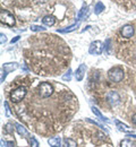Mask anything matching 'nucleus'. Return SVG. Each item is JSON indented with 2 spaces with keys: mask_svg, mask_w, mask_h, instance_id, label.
<instances>
[{
  "mask_svg": "<svg viewBox=\"0 0 136 147\" xmlns=\"http://www.w3.org/2000/svg\"><path fill=\"white\" fill-rule=\"evenodd\" d=\"M108 77L111 82L114 83H119L124 78V70L119 67H114L108 71Z\"/></svg>",
  "mask_w": 136,
  "mask_h": 147,
  "instance_id": "nucleus-1",
  "label": "nucleus"
},
{
  "mask_svg": "<svg viewBox=\"0 0 136 147\" xmlns=\"http://www.w3.org/2000/svg\"><path fill=\"white\" fill-rule=\"evenodd\" d=\"M26 93H27L26 87L20 86V87H17L16 90H14L13 92L10 93V98H12V101L14 103H18L20 101H23V98L26 96Z\"/></svg>",
  "mask_w": 136,
  "mask_h": 147,
  "instance_id": "nucleus-2",
  "label": "nucleus"
},
{
  "mask_svg": "<svg viewBox=\"0 0 136 147\" xmlns=\"http://www.w3.org/2000/svg\"><path fill=\"white\" fill-rule=\"evenodd\" d=\"M0 22L9 27H14L16 20H15V17L14 15H12L8 10H1L0 11Z\"/></svg>",
  "mask_w": 136,
  "mask_h": 147,
  "instance_id": "nucleus-3",
  "label": "nucleus"
},
{
  "mask_svg": "<svg viewBox=\"0 0 136 147\" xmlns=\"http://www.w3.org/2000/svg\"><path fill=\"white\" fill-rule=\"evenodd\" d=\"M53 93V87L49 83H42L39 86V94L42 98H48L52 95Z\"/></svg>",
  "mask_w": 136,
  "mask_h": 147,
  "instance_id": "nucleus-4",
  "label": "nucleus"
},
{
  "mask_svg": "<svg viewBox=\"0 0 136 147\" xmlns=\"http://www.w3.org/2000/svg\"><path fill=\"white\" fill-rule=\"evenodd\" d=\"M103 43L101 41H94L91 43L90 45V49H89V52L91 55H100L102 53L103 51Z\"/></svg>",
  "mask_w": 136,
  "mask_h": 147,
  "instance_id": "nucleus-5",
  "label": "nucleus"
},
{
  "mask_svg": "<svg viewBox=\"0 0 136 147\" xmlns=\"http://www.w3.org/2000/svg\"><path fill=\"white\" fill-rule=\"evenodd\" d=\"M134 27L132 26V25H125V26H122V28H121V35L124 37H126V38H129V37H132L134 35Z\"/></svg>",
  "mask_w": 136,
  "mask_h": 147,
  "instance_id": "nucleus-6",
  "label": "nucleus"
},
{
  "mask_svg": "<svg viewBox=\"0 0 136 147\" xmlns=\"http://www.w3.org/2000/svg\"><path fill=\"white\" fill-rule=\"evenodd\" d=\"M107 100L109 101V103L111 105H116L120 101V96L117 92H109L107 95Z\"/></svg>",
  "mask_w": 136,
  "mask_h": 147,
  "instance_id": "nucleus-7",
  "label": "nucleus"
},
{
  "mask_svg": "<svg viewBox=\"0 0 136 147\" xmlns=\"http://www.w3.org/2000/svg\"><path fill=\"white\" fill-rule=\"evenodd\" d=\"M85 71H86V66H85L84 63L79 65V67H78L77 70H76V73H75V77H76V79H77L78 82H81V80L84 78Z\"/></svg>",
  "mask_w": 136,
  "mask_h": 147,
  "instance_id": "nucleus-8",
  "label": "nucleus"
},
{
  "mask_svg": "<svg viewBox=\"0 0 136 147\" xmlns=\"http://www.w3.org/2000/svg\"><path fill=\"white\" fill-rule=\"evenodd\" d=\"M18 68V63H16V62H10V63H5L3 66H2V70L5 71V73H10V71H14V70H16Z\"/></svg>",
  "mask_w": 136,
  "mask_h": 147,
  "instance_id": "nucleus-9",
  "label": "nucleus"
},
{
  "mask_svg": "<svg viewBox=\"0 0 136 147\" xmlns=\"http://www.w3.org/2000/svg\"><path fill=\"white\" fill-rule=\"evenodd\" d=\"M115 123H116L117 128L119 131H122V132H125V134H133V130L129 128L128 126H126L125 123H121V122H119V121H115Z\"/></svg>",
  "mask_w": 136,
  "mask_h": 147,
  "instance_id": "nucleus-10",
  "label": "nucleus"
},
{
  "mask_svg": "<svg viewBox=\"0 0 136 147\" xmlns=\"http://www.w3.org/2000/svg\"><path fill=\"white\" fill-rule=\"evenodd\" d=\"M48 144L51 147H61V139L59 137H53L48 139Z\"/></svg>",
  "mask_w": 136,
  "mask_h": 147,
  "instance_id": "nucleus-11",
  "label": "nucleus"
},
{
  "mask_svg": "<svg viewBox=\"0 0 136 147\" xmlns=\"http://www.w3.org/2000/svg\"><path fill=\"white\" fill-rule=\"evenodd\" d=\"M42 22H43V24H44V25H47V26H53V25H55V23H56V19H55L53 16L48 15V16H44V17H43Z\"/></svg>",
  "mask_w": 136,
  "mask_h": 147,
  "instance_id": "nucleus-12",
  "label": "nucleus"
},
{
  "mask_svg": "<svg viewBox=\"0 0 136 147\" xmlns=\"http://www.w3.org/2000/svg\"><path fill=\"white\" fill-rule=\"evenodd\" d=\"M15 127H16V131L20 134V136H23V137H25V138L28 137V131L24 128L22 125H20V123H15Z\"/></svg>",
  "mask_w": 136,
  "mask_h": 147,
  "instance_id": "nucleus-13",
  "label": "nucleus"
},
{
  "mask_svg": "<svg viewBox=\"0 0 136 147\" xmlns=\"http://www.w3.org/2000/svg\"><path fill=\"white\" fill-rule=\"evenodd\" d=\"M92 112H93V113H94V114L97 115V117L99 118V119H100V120H101V121H106V122H109V120H108V119H107L106 117H103V115H102V113H101L100 111L97 110V108L92 107Z\"/></svg>",
  "mask_w": 136,
  "mask_h": 147,
  "instance_id": "nucleus-14",
  "label": "nucleus"
},
{
  "mask_svg": "<svg viewBox=\"0 0 136 147\" xmlns=\"http://www.w3.org/2000/svg\"><path fill=\"white\" fill-rule=\"evenodd\" d=\"M104 10V5L101 2V1H99V2H97V5H95V7H94V13L97 14V15H99V14H101L102 11Z\"/></svg>",
  "mask_w": 136,
  "mask_h": 147,
  "instance_id": "nucleus-15",
  "label": "nucleus"
},
{
  "mask_svg": "<svg viewBox=\"0 0 136 147\" xmlns=\"http://www.w3.org/2000/svg\"><path fill=\"white\" fill-rule=\"evenodd\" d=\"M120 147H135V143L129 139H124L120 143Z\"/></svg>",
  "mask_w": 136,
  "mask_h": 147,
  "instance_id": "nucleus-16",
  "label": "nucleus"
},
{
  "mask_svg": "<svg viewBox=\"0 0 136 147\" xmlns=\"http://www.w3.org/2000/svg\"><path fill=\"white\" fill-rule=\"evenodd\" d=\"M76 27H78V23L77 24H75V25H73V26H70V27L65 28V30H58V32L59 33H68V32H73Z\"/></svg>",
  "mask_w": 136,
  "mask_h": 147,
  "instance_id": "nucleus-17",
  "label": "nucleus"
},
{
  "mask_svg": "<svg viewBox=\"0 0 136 147\" xmlns=\"http://www.w3.org/2000/svg\"><path fill=\"white\" fill-rule=\"evenodd\" d=\"M5 131H6L7 134H13V132H14V126H13L12 123H7V125L5 126Z\"/></svg>",
  "mask_w": 136,
  "mask_h": 147,
  "instance_id": "nucleus-18",
  "label": "nucleus"
},
{
  "mask_svg": "<svg viewBox=\"0 0 136 147\" xmlns=\"http://www.w3.org/2000/svg\"><path fill=\"white\" fill-rule=\"evenodd\" d=\"M62 79H64V80H66V82H67V80L69 82V80L72 79V69H70V68L68 69V71H67V73L62 76Z\"/></svg>",
  "mask_w": 136,
  "mask_h": 147,
  "instance_id": "nucleus-19",
  "label": "nucleus"
},
{
  "mask_svg": "<svg viewBox=\"0 0 136 147\" xmlns=\"http://www.w3.org/2000/svg\"><path fill=\"white\" fill-rule=\"evenodd\" d=\"M45 28L43 26H38V25H32L31 26V31L33 32H40V31H44Z\"/></svg>",
  "mask_w": 136,
  "mask_h": 147,
  "instance_id": "nucleus-20",
  "label": "nucleus"
},
{
  "mask_svg": "<svg viewBox=\"0 0 136 147\" xmlns=\"http://www.w3.org/2000/svg\"><path fill=\"white\" fill-rule=\"evenodd\" d=\"M110 44H111V41L108 38L107 41H106V44H104V50H106V52L109 55L110 53Z\"/></svg>",
  "mask_w": 136,
  "mask_h": 147,
  "instance_id": "nucleus-21",
  "label": "nucleus"
},
{
  "mask_svg": "<svg viewBox=\"0 0 136 147\" xmlns=\"http://www.w3.org/2000/svg\"><path fill=\"white\" fill-rule=\"evenodd\" d=\"M3 105H5V110H6V117L9 118V117H10V108H9V105H8V103H7L6 101H5Z\"/></svg>",
  "mask_w": 136,
  "mask_h": 147,
  "instance_id": "nucleus-22",
  "label": "nucleus"
},
{
  "mask_svg": "<svg viewBox=\"0 0 136 147\" xmlns=\"http://www.w3.org/2000/svg\"><path fill=\"white\" fill-rule=\"evenodd\" d=\"M31 147H39V142L34 137L31 138Z\"/></svg>",
  "mask_w": 136,
  "mask_h": 147,
  "instance_id": "nucleus-23",
  "label": "nucleus"
},
{
  "mask_svg": "<svg viewBox=\"0 0 136 147\" xmlns=\"http://www.w3.org/2000/svg\"><path fill=\"white\" fill-rule=\"evenodd\" d=\"M0 37H1V38H0V43H1V44H5V43L7 42V36H6L3 33H1V34H0Z\"/></svg>",
  "mask_w": 136,
  "mask_h": 147,
  "instance_id": "nucleus-24",
  "label": "nucleus"
},
{
  "mask_svg": "<svg viewBox=\"0 0 136 147\" xmlns=\"http://www.w3.org/2000/svg\"><path fill=\"white\" fill-rule=\"evenodd\" d=\"M89 122H91V123H93V125H95V126H97L99 128H101V129H104V127L103 126H101L100 123H97V122H95V121H93V120H91V119H86Z\"/></svg>",
  "mask_w": 136,
  "mask_h": 147,
  "instance_id": "nucleus-25",
  "label": "nucleus"
},
{
  "mask_svg": "<svg viewBox=\"0 0 136 147\" xmlns=\"http://www.w3.org/2000/svg\"><path fill=\"white\" fill-rule=\"evenodd\" d=\"M67 140V143L70 145V147H76V144H75V142H73L72 139H66Z\"/></svg>",
  "mask_w": 136,
  "mask_h": 147,
  "instance_id": "nucleus-26",
  "label": "nucleus"
},
{
  "mask_svg": "<svg viewBox=\"0 0 136 147\" xmlns=\"http://www.w3.org/2000/svg\"><path fill=\"white\" fill-rule=\"evenodd\" d=\"M6 145H7V147H15L14 146V143H13V142H8Z\"/></svg>",
  "mask_w": 136,
  "mask_h": 147,
  "instance_id": "nucleus-27",
  "label": "nucleus"
},
{
  "mask_svg": "<svg viewBox=\"0 0 136 147\" xmlns=\"http://www.w3.org/2000/svg\"><path fill=\"white\" fill-rule=\"evenodd\" d=\"M132 121H133V123L134 125H136V113L133 115V118H132Z\"/></svg>",
  "mask_w": 136,
  "mask_h": 147,
  "instance_id": "nucleus-28",
  "label": "nucleus"
},
{
  "mask_svg": "<svg viewBox=\"0 0 136 147\" xmlns=\"http://www.w3.org/2000/svg\"><path fill=\"white\" fill-rule=\"evenodd\" d=\"M18 40H20V36H16L15 38H13V40H12V43H15V42H17Z\"/></svg>",
  "mask_w": 136,
  "mask_h": 147,
  "instance_id": "nucleus-29",
  "label": "nucleus"
},
{
  "mask_svg": "<svg viewBox=\"0 0 136 147\" xmlns=\"http://www.w3.org/2000/svg\"><path fill=\"white\" fill-rule=\"evenodd\" d=\"M97 135L100 136V138H101V139H104V138H106V136H103V135H102V134H100V132H97Z\"/></svg>",
  "mask_w": 136,
  "mask_h": 147,
  "instance_id": "nucleus-30",
  "label": "nucleus"
},
{
  "mask_svg": "<svg viewBox=\"0 0 136 147\" xmlns=\"http://www.w3.org/2000/svg\"><path fill=\"white\" fill-rule=\"evenodd\" d=\"M129 135H131L129 137H134V138H136V135H134V134H129Z\"/></svg>",
  "mask_w": 136,
  "mask_h": 147,
  "instance_id": "nucleus-31",
  "label": "nucleus"
},
{
  "mask_svg": "<svg viewBox=\"0 0 136 147\" xmlns=\"http://www.w3.org/2000/svg\"><path fill=\"white\" fill-rule=\"evenodd\" d=\"M1 145H2V147H7V146H5V144H3V140L1 139Z\"/></svg>",
  "mask_w": 136,
  "mask_h": 147,
  "instance_id": "nucleus-32",
  "label": "nucleus"
},
{
  "mask_svg": "<svg viewBox=\"0 0 136 147\" xmlns=\"http://www.w3.org/2000/svg\"><path fill=\"white\" fill-rule=\"evenodd\" d=\"M37 1H43V0H37Z\"/></svg>",
  "mask_w": 136,
  "mask_h": 147,
  "instance_id": "nucleus-33",
  "label": "nucleus"
}]
</instances>
